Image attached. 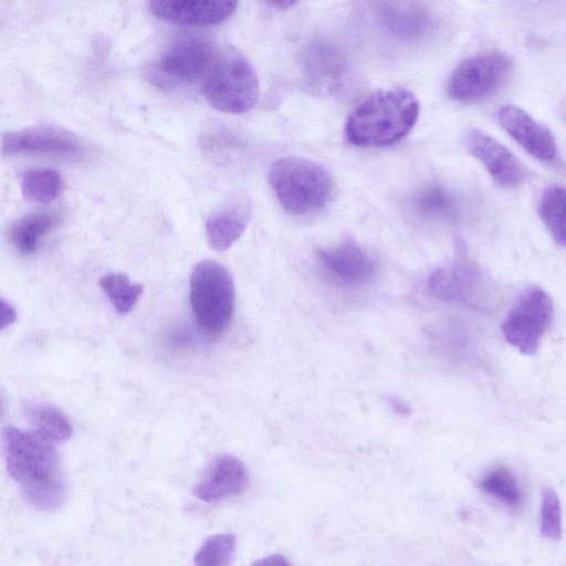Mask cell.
I'll list each match as a JSON object with an SVG mask.
<instances>
[{
  "label": "cell",
  "mask_w": 566,
  "mask_h": 566,
  "mask_svg": "<svg viewBox=\"0 0 566 566\" xmlns=\"http://www.w3.org/2000/svg\"><path fill=\"white\" fill-rule=\"evenodd\" d=\"M2 447L8 472L24 499L43 511L60 507L66 496V481L51 441L8 426L2 431Z\"/></svg>",
  "instance_id": "6da1fadb"
},
{
  "label": "cell",
  "mask_w": 566,
  "mask_h": 566,
  "mask_svg": "<svg viewBox=\"0 0 566 566\" xmlns=\"http://www.w3.org/2000/svg\"><path fill=\"white\" fill-rule=\"evenodd\" d=\"M419 116L417 97L405 88L378 91L348 116L346 139L358 147H387L405 138Z\"/></svg>",
  "instance_id": "7a4b0ae2"
},
{
  "label": "cell",
  "mask_w": 566,
  "mask_h": 566,
  "mask_svg": "<svg viewBox=\"0 0 566 566\" xmlns=\"http://www.w3.org/2000/svg\"><path fill=\"white\" fill-rule=\"evenodd\" d=\"M269 182L283 208L293 214L322 209L334 193L331 174L319 164L301 157L273 163Z\"/></svg>",
  "instance_id": "3957f363"
},
{
  "label": "cell",
  "mask_w": 566,
  "mask_h": 566,
  "mask_svg": "<svg viewBox=\"0 0 566 566\" xmlns=\"http://www.w3.org/2000/svg\"><path fill=\"white\" fill-rule=\"evenodd\" d=\"M200 87L210 106L229 114L249 112L259 98V80L252 64L231 48L219 50Z\"/></svg>",
  "instance_id": "277c9868"
},
{
  "label": "cell",
  "mask_w": 566,
  "mask_h": 566,
  "mask_svg": "<svg viewBox=\"0 0 566 566\" xmlns=\"http://www.w3.org/2000/svg\"><path fill=\"white\" fill-rule=\"evenodd\" d=\"M234 283L229 271L213 260L196 264L190 276V306L198 327L209 336L223 333L234 311Z\"/></svg>",
  "instance_id": "5b68a950"
},
{
  "label": "cell",
  "mask_w": 566,
  "mask_h": 566,
  "mask_svg": "<svg viewBox=\"0 0 566 566\" xmlns=\"http://www.w3.org/2000/svg\"><path fill=\"white\" fill-rule=\"evenodd\" d=\"M554 317L549 294L538 286L522 291L502 324L506 342L521 354L534 355Z\"/></svg>",
  "instance_id": "8992f818"
},
{
  "label": "cell",
  "mask_w": 566,
  "mask_h": 566,
  "mask_svg": "<svg viewBox=\"0 0 566 566\" xmlns=\"http://www.w3.org/2000/svg\"><path fill=\"white\" fill-rule=\"evenodd\" d=\"M512 72L511 59L500 51H488L468 57L452 73L449 96L461 103H476L496 94Z\"/></svg>",
  "instance_id": "52a82bcc"
},
{
  "label": "cell",
  "mask_w": 566,
  "mask_h": 566,
  "mask_svg": "<svg viewBox=\"0 0 566 566\" xmlns=\"http://www.w3.org/2000/svg\"><path fill=\"white\" fill-rule=\"evenodd\" d=\"M218 52L207 36L181 34L168 45L155 65V81L164 85L201 83Z\"/></svg>",
  "instance_id": "ba28073f"
},
{
  "label": "cell",
  "mask_w": 566,
  "mask_h": 566,
  "mask_svg": "<svg viewBox=\"0 0 566 566\" xmlns=\"http://www.w3.org/2000/svg\"><path fill=\"white\" fill-rule=\"evenodd\" d=\"M84 145L72 132L55 125H35L11 130L2 136L3 156L17 154H49L81 158Z\"/></svg>",
  "instance_id": "9c48e42d"
},
{
  "label": "cell",
  "mask_w": 566,
  "mask_h": 566,
  "mask_svg": "<svg viewBox=\"0 0 566 566\" xmlns=\"http://www.w3.org/2000/svg\"><path fill=\"white\" fill-rule=\"evenodd\" d=\"M500 126L534 158L552 163L557 156V144L552 132L525 109L506 104L496 112Z\"/></svg>",
  "instance_id": "30bf717a"
},
{
  "label": "cell",
  "mask_w": 566,
  "mask_h": 566,
  "mask_svg": "<svg viewBox=\"0 0 566 566\" xmlns=\"http://www.w3.org/2000/svg\"><path fill=\"white\" fill-rule=\"evenodd\" d=\"M463 142L468 151L484 166L496 184L511 188L523 182V165L496 138L480 129H470L464 134Z\"/></svg>",
  "instance_id": "8fae6325"
},
{
  "label": "cell",
  "mask_w": 566,
  "mask_h": 566,
  "mask_svg": "<svg viewBox=\"0 0 566 566\" xmlns=\"http://www.w3.org/2000/svg\"><path fill=\"white\" fill-rule=\"evenodd\" d=\"M237 1L229 0H175L151 1L150 11L158 19L185 25H217L227 21L235 11Z\"/></svg>",
  "instance_id": "7c38bea8"
},
{
  "label": "cell",
  "mask_w": 566,
  "mask_h": 566,
  "mask_svg": "<svg viewBox=\"0 0 566 566\" xmlns=\"http://www.w3.org/2000/svg\"><path fill=\"white\" fill-rule=\"evenodd\" d=\"M249 484V473L242 461L232 455L217 458L202 479L196 484L193 494L207 503H216L241 494Z\"/></svg>",
  "instance_id": "4fadbf2b"
},
{
  "label": "cell",
  "mask_w": 566,
  "mask_h": 566,
  "mask_svg": "<svg viewBox=\"0 0 566 566\" xmlns=\"http://www.w3.org/2000/svg\"><path fill=\"white\" fill-rule=\"evenodd\" d=\"M482 287L480 271L465 261H455L434 270L428 280L431 295L444 302L469 303Z\"/></svg>",
  "instance_id": "5bb4252c"
},
{
  "label": "cell",
  "mask_w": 566,
  "mask_h": 566,
  "mask_svg": "<svg viewBox=\"0 0 566 566\" xmlns=\"http://www.w3.org/2000/svg\"><path fill=\"white\" fill-rule=\"evenodd\" d=\"M252 217V207L244 197H234L218 207L206 221L208 244L216 251H224L235 243L245 231Z\"/></svg>",
  "instance_id": "9a60e30c"
},
{
  "label": "cell",
  "mask_w": 566,
  "mask_h": 566,
  "mask_svg": "<svg viewBox=\"0 0 566 566\" xmlns=\"http://www.w3.org/2000/svg\"><path fill=\"white\" fill-rule=\"evenodd\" d=\"M303 65L308 85L323 92L338 88L346 72L343 53L325 41L313 42L306 48Z\"/></svg>",
  "instance_id": "2e32d148"
},
{
  "label": "cell",
  "mask_w": 566,
  "mask_h": 566,
  "mask_svg": "<svg viewBox=\"0 0 566 566\" xmlns=\"http://www.w3.org/2000/svg\"><path fill=\"white\" fill-rule=\"evenodd\" d=\"M321 262L339 280L348 284L367 281L375 271L371 256L355 241L346 240L317 252Z\"/></svg>",
  "instance_id": "e0dca14e"
},
{
  "label": "cell",
  "mask_w": 566,
  "mask_h": 566,
  "mask_svg": "<svg viewBox=\"0 0 566 566\" xmlns=\"http://www.w3.org/2000/svg\"><path fill=\"white\" fill-rule=\"evenodd\" d=\"M380 25L390 35L400 40H415L429 28V14L415 2L386 1L375 4Z\"/></svg>",
  "instance_id": "ac0fdd59"
},
{
  "label": "cell",
  "mask_w": 566,
  "mask_h": 566,
  "mask_svg": "<svg viewBox=\"0 0 566 566\" xmlns=\"http://www.w3.org/2000/svg\"><path fill=\"white\" fill-rule=\"evenodd\" d=\"M415 211L432 221H454L463 209L458 193L441 185H430L421 189L412 200Z\"/></svg>",
  "instance_id": "d6986e66"
},
{
  "label": "cell",
  "mask_w": 566,
  "mask_h": 566,
  "mask_svg": "<svg viewBox=\"0 0 566 566\" xmlns=\"http://www.w3.org/2000/svg\"><path fill=\"white\" fill-rule=\"evenodd\" d=\"M24 413L34 432L51 442L66 441L73 434L69 417L55 405L30 401L24 407Z\"/></svg>",
  "instance_id": "ffe728a7"
},
{
  "label": "cell",
  "mask_w": 566,
  "mask_h": 566,
  "mask_svg": "<svg viewBox=\"0 0 566 566\" xmlns=\"http://www.w3.org/2000/svg\"><path fill=\"white\" fill-rule=\"evenodd\" d=\"M59 223V216L51 212L27 214L11 228V242L20 254L30 255L36 251L41 240Z\"/></svg>",
  "instance_id": "44dd1931"
},
{
  "label": "cell",
  "mask_w": 566,
  "mask_h": 566,
  "mask_svg": "<svg viewBox=\"0 0 566 566\" xmlns=\"http://www.w3.org/2000/svg\"><path fill=\"white\" fill-rule=\"evenodd\" d=\"M538 216L553 240L566 248V187L551 185L544 189Z\"/></svg>",
  "instance_id": "7402d4cb"
},
{
  "label": "cell",
  "mask_w": 566,
  "mask_h": 566,
  "mask_svg": "<svg viewBox=\"0 0 566 566\" xmlns=\"http://www.w3.org/2000/svg\"><path fill=\"white\" fill-rule=\"evenodd\" d=\"M21 193L32 203H49L55 200L62 190L61 175L49 168L28 170L21 178Z\"/></svg>",
  "instance_id": "603a6c76"
},
{
  "label": "cell",
  "mask_w": 566,
  "mask_h": 566,
  "mask_svg": "<svg viewBox=\"0 0 566 566\" xmlns=\"http://www.w3.org/2000/svg\"><path fill=\"white\" fill-rule=\"evenodd\" d=\"M99 285L118 314L130 312L144 291L143 285L130 283L124 273H107L101 277Z\"/></svg>",
  "instance_id": "cb8c5ba5"
},
{
  "label": "cell",
  "mask_w": 566,
  "mask_h": 566,
  "mask_svg": "<svg viewBox=\"0 0 566 566\" xmlns=\"http://www.w3.org/2000/svg\"><path fill=\"white\" fill-rule=\"evenodd\" d=\"M237 552L233 534L223 533L208 537L193 556L195 566H231Z\"/></svg>",
  "instance_id": "d4e9b609"
},
{
  "label": "cell",
  "mask_w": 566,
  "mask_h": 566,
  "mask_svg": "<svg viewBox=\"0 0 566 566\" xmlns=\"http://www.w3.org/2000/svg\"><path fill=\"white\" fill-rule=\"evenodd\" d=\"M480 488L510 506L521 504L522 493L518 483L513 473L504 467L490 471L481 481Z\"/></svg>",
  "instance_id": "484cf974"
},
{
  "label": "cell",
  "mask_w": 566,
  "mask_h": 566,
  "mask_svg": "<svg viewBox=\"0 0 566 566\" xmlns=\"http://www.w3.org/2000/svg\"><path fill=\"white\" fill-rule=\"evenodd\" d=\"M541 533L549 539H559L562 536L560 501L551 488H544L542 491Z\"/></svg>",
  "instance_id": "4316f807"
},
{
  "label": "cell",
  "mask_w": 566,
  "mask_h": 566,
  "mask_svg": "<svg viewBox=\"0 0 566 566\" xmlns=\"http://www.w3.org/2000/svg\"><path fill=\"white\" fill-rule=\"evenodd\" d=\"M1 329H4L7 326L13 324L17 318V312L12 304L7 302L4 298L1 300Z\"/></svg>",
  "instance_id": "83f0119b"
},
{
  "label": "cell",
  "mask_w": 566,
  "mask_h": 566,
  "mask_svg": "<svg viewBox=\"0 0 566 566\" xmlns=\"http://www.w3.org/2000/svg\"><path fill=\"white\" fill-rule=\"evenodd\" d=\"M250 566H290L289 562L282 555H270L256 559Z\"/></svg>",
  "instance_id": "f1b7e54d"
},
{
  "label": "cell",
  "mask_w": 566,
  "mask_h": 566,
  "mask_svg": "<svg viewBox=\"0 0 566 566\" xmlns=\"http://www.w3.org/2000/svg\"><path fill=\"white\" fill-rule=\"evenodd\" d=\"M268 4L271 6V7H274L275 9L286 10V9H291L293 6H295L296 1H290V0L279 1V0H274V1H269Z\"/></svg>",
  "instance_id": "f546056e"
}]
</instances>
